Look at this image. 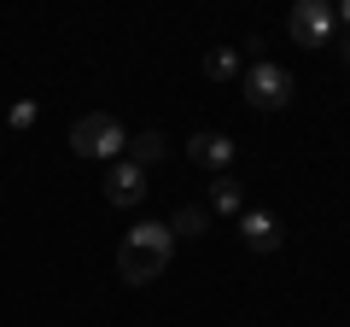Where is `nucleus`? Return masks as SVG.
<instances>
[{"label": "nucleus", "instance_id": "9d476101", "mask_svg": "<svg viewBox=\"0 0 350 327\" xmlns=\"http://www.w3.org/2000/svg\"><path fill=\"white\" fill-rule=\"evenodd\" d=\"M211 205H216V211H228V216H239V211H245V193H239V181L228 176V170L211 181Z\"/></svg>", "mask_w": 350, "mask_h": 327}, {"label": "nucleus", "instance_id": "423d86ee", "mask_svg": "<svg viewBox=\"0 0 350 327\" xmlns=\"http://www.w3.org/2000/svg\"><path fill=\"white\" fill-rule=\"evenodd\" d=\"M234 152H239V146L222 135V129H199V135L187 140V158L199 164V170H216V176H222L228 164H234Z\"/></svg>", "mask_w": 350, "mask_h": 327}, {"label": "nucleus", "instance_id": "ddd939ff", "mask_svg": "<svg viewBox=\"0 0 350 327\" xmlns=\"http://www.w3.org/2000/svg\"><path fill=\"white\" fill-rule=\"evenodd\" d=\"M333 18H345V24H350V0H338V12Z\"/></svg>", "mask_w": 350, "mask_h": 327}, {"label": "nucleus", "instance_id": "1a4fd4ad", "mask_svg": "<svg viewBox=\"0 0 350 327\" xmlns=\"http://www.w3.org/2000/svg\"><path fill=\"white\" fill-rule=\"evenodd\" d=\"M204 228H211V211H199V205H181V211L170 216V234L175 239H199Z\"/></svg>", "mask_w": 350, "mask_h": 327}, {"label": "nucleus", "instance_id": "f03ea898", "mask_svg": "<svg viewBox=\"0 0 350 327\" xmlns=\"http://www.w3.org/2000/svg\"><path fill=\"white\" fill-rule=\"evenodd\" d=\"M123 146H129V135H123V123H117L111 112H88V117H76V123H70V152H76V158L117 164V158H123Z\"/></svg>", "mask_w": 350, "mask_h": 327}, {"label": "nucleus", "instance_id": "20e7f679", "mask_svg": "<svg viewBox=\"0 0 350 327\" xmlns=\"http://www.w3.org/2000/svg\"><path fill=\"white\" fill-rule=\"evenodd\" d=\"M333 0H292V12H286V29L298 47H327L333 41Z\"/></svg>", "mask_w": 350, "mask_h": 327}, {"label": "nucleus", "instance_id": "f257e3e1", "mask_svg": "<svg viewBox=\"0 0 350 327\" xmlns=\"http://www.w3.org/2000/svg\"><path fill=\"white\" fill-rule=\"evenodd\" d=\"M170 252H175L170 222H140V228H129L123 246H117V275H123L129 287H146V280H158L163 269H170Z\"/></svg>", "mask_w": 350, "mask_h": 327}, {"label": "nucleus", "instance_id": "7ed1b4c3", "mask_svg": "<svg viewBox=\"0 0 350 327\" xmlns=\"http://www.w3.org/2000/svg\"><path fill=\"white\" fill-rule=\"evenodd\" d=\"M292 94H298V88H292V70H286V64L257 59V64L245 70V100L257 105V112H286Z\"/></svg>", "mask_w": 350, "mask_h": 327}, {"label": "nucleus", "instance_id": "f8f14e48", "mask_svg": "<svg viewBox=\"0 0 350 327\" xmlns=\"http://www.w3.org/2000/svg\"><path fill=\"white\" fill-rule=\"evenodd\" d=\"M29 123H36V105L18 100V105H12V129H29Z\"/></svg>", "mask_w": 350, "mask_h": 327}, {"label": "nucleus", "instance_id": "6e6552de", "mask_svg": "<svg viewBox=\"0 0 350 327\" xmlns=\"http://www.w3.org/2000/svg\"><path fill=\"white\" fill-rule=\"evenodd\" d=\"M163 152H170V140H163L158 129H146V135H129V164H140V170H152Z\"/></svg>", "mask_w": 350, "mask_h": 327}, {"label": "nucleus", "instance_id": "4468645a", "mask_svg": "<svg viewBox=\"0 0 350 327\" xmlns=\"http://www.w3.org/2000/svg\"><path fill=\"white\" fill-rule=\"evenodd\" d=\"M338 59H345V64H350V36H345V41H338Z\"/></svg>", "mask_w": 350, "mask_h": 327}, {"label": "nucleus", "instance_id": "39448f33", "mask_svg": "<svg viewBox=\"0 0 350 327\" xmlns=\"http://www.w3.org/2000/svg\"><path fill=\"white\" fill-rule=\"evenodd\" d=\"M105 199L123 205V211H129V205H140V199H146V170L129 164V158H117L111 170H105Z\"/></svg>", "mask_w": 350, "mask_h": 327}, {"label": "nucleus", "instance_id": "9b49d317", "mask_svg": "<svg viewBox=\"0 0 350 327\" xmlns=\"http://www.w3.org/2000/svg\"><path fill=\"white\" fill-rule=\"evenodd\" d=\"M204 76H211V82H234V76H239V47H211Z\"/></svg>", "mask_w": 350, "mask_h": 327}, {"label": "nucleus", "instance_id": "0eeeda50", "mask_svg": "<svg viewBox=\"0 0 350 327\" xmlns=\"http://www.w3.org/2000/svg\"><path fill=\"white\" fill-rule=\"evenodd\" d=\"M239 239L251 252H280V222L262 211H239Z\"/></svg>", "mask_w": 350, "mask_h": 327}]
</instances>
